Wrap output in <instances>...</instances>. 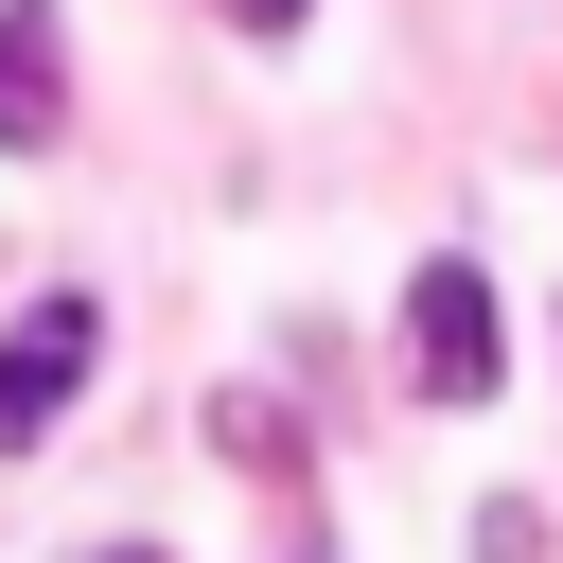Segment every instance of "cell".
Here are the masks:
<instances>
[{"label":"cell","instance_id":"cell-2","mask_svg":"<svg viewBox=\"0 0 563 563\" xmlns=\"http://www.w3.org/2000/svg\"><path fill=\"white\" fill-rule=\"evenodd\" d=\"M88 352H106V317H88L70 282H53V299H35L18 334H0V440H53V405L88 387Z\"/></svg>","mask_w":563,"mask_h":563},{"label":"cell","instance_id":"cell-4","mask_svg":"<svg viewBox=\"0 0 563 563\" xmlns=\"http://www.w3.org/2000/svg\"><path fill=\"white\" fill-rule=\"evenodd\" d=\"M229 18H246V35H282V18H299V0H229Z\"/></svg>","mask_w":563,"mask_h":563},{"label":"cell","instance_id":"cell-3","mask_svg":"<svg viewBox=\"0 0 563 563\" xmlns=\"http://www.w3.org/2000/svg\"><path fill=\"white\" fill-rule=\"evenodd\" d=\"M70 141V53H53V0H0V158H53Z\"/></svg>","mask_w":563,"mask_h":563},{"label":"cell","instance_id":"cell-1","mask_svg":"<svg viewBox=\"0 0 563 563\" xmlns=\"http://www.w3.org/2000/svg\"><path fill=\"white\" fill-rule=\"evenodd\" d=\"M405 369H422L440 405H493V282H475V264H422V282H405Z\"/></svg>","mask_w":563,"mask_h":563},{"label":"cell","instance_id":"cell-5","mask_svg":"<svg viewBox=\"0 0 563 563\" xmlns=\"http://www.w3.org/2000/svg\"><path fill=\"white\" fill-rule=\"evenodd\" d=\"M88 563H158V545H88Z\"/></svg>","mask_w":563,"mask_h":563}]
</instances>
